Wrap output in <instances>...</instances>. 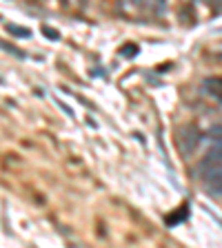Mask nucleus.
I'll use <instances>...</instances> for the list:
<instances>
[{
    "label": "nucleus",
    "instance_id": "f257e3e1",
    "mask_svg": "<svg viewBox=\"0 0 222 248\" xmlns=\"http://www.w3.org/2000/svg\"><path fill=\"white\" fill-rule=\"evenodd\" d=\"M205 186L213 197H222V166L205 173Z\"/></svg>",
    "mask_w": 222,
    "mask_h": 248
},
{
    "label": "nucleus",
    "instance_id": "f03ea898",
    "mask_svg": "<svg viewBox=\"0 0 222 248\" xmlns=\"http://www.w3.org/2000/svg\"><path fill=\"white\" fill-rule=\"evenodd\" d=\"M202 89H205L207 95H211V98L222 102V78L220 76H209L207 80L202 82Z\"/></svg>",
    "mask_w": 222,
    "mask_h": 248
},
{
    "label": "nucleus",
    "instance_id": "7ed1b4c3",
    "mask_svg": "<svg viewBox=\"0 0 222 248\" xmlns=\"http://www.w3.org/2000/svg\"><path fill=\"white\" fill-rule=\"evenodd\" d=\"M7 31H16V36L20 38H29V29H22V27H16V25H7Z\"/></svg>",
    "mask_w": 222,
    "mask_h": 248
},
{
    "label": "nucleus",
    "instance_id": "20e7f679",
    "mask_svg": "<svg viewBox=\"0 0 222 248\" xmlns=\"http://www.w3.org/2000/svg\"><path fill=\"white\" fill-rule=\"evenodd\" d=\"M218 142H220V144H222V135H220V138H218Z\"/></svg>",
    "mask_w": 222,
    "mask_h": 248
}]
</instances>
